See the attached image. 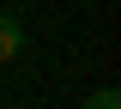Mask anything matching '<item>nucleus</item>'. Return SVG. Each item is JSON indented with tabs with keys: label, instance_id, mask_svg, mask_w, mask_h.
<instances>
[{
	"label": "nucleus",
	"instance_id": "1",
	"mask_svg": "<svg viewBox=\"0 0 121 109\" xmlns=\"http://www.w3.org/2000/svg\"><path fill=\"white\" fill-rule=\"evenodd\" d=\"M18 48H24V18L18 12H0V61H12Z\"/></svg>",
	"mask_w": 121,
	"mask_h": 109
},
{
	"label": "nucleus",
	"instance_id": "2",
	"mask_svg": "<svg viewBox=\"0 0 121 109\" xmlns=\"http://www.w3.org/2000/svg\"><path fill=\"white\" fill-rule=\"evenodd\" d=\"M79 109H121V91H115V85H103V91H91Z\"/></svg>",
	"mask_w": 121,
	"mask_h": 109
}]
</instances>
